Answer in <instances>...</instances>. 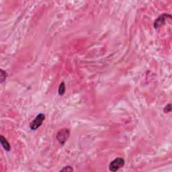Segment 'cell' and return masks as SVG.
<instances>
[{
	"mask_svg": "<svg viewBox=\"0 0 172 172\" xmlns=\"http://www.w3.org/2000/svg\"><path fill=\"white\" fill-rule=\"evenodd\" d=\"M70 136V131L69 129H62L57 132L56 136V139L59 142V143L61 145H64L67 139Z\"/></svg>",
	"mask_w": 172,
	"mask_h": 172,
	"instance_id": "6da1fadb",
	"label": "cell"
},
{
	"mask_svg": "<svg viewBox=\"0 0 172 172\" xmlns=\"http://www.w3.org/2000/svg\"><path fill=\"white\" fill-rule=\"evenodd\" d=\"M125 164V161L122 157H117L114 160L111 161L109 165V170L110 171L115 172L117 171L119 169H121L124 167Z\"/></svg>",
	"mask_w": 172,
	"mask_h": 172,
	"instance_id": "7a4b0ae2",
	"label": "cell"
},
{
	"mask_svg": "<svg viewBox=\"0 0 172 172\" xmlns=\"http://www.w3.org/2000/svg\"><path fill=\"white\" fill-rule=\"evenodd\" d=\"M45 120V114H43V113H40V114H38L37 116L35 117V119H34V120H33V121L30 123V125H29L30 129L32 131H36V130H37L38 128L43 124V122Z\"/></svg>",
	"mask_w": 172,
	"mask_h": 172,
	"instance_id": "3957f363",
	"label": "cell"
},
{
	"mask_svg": "<svg viewBox=\"0 0 172 172\" xmlns=\"http://www.w3.org/2000/svg\"><path fill=\"white\" fill-rule=\"evenodd\" d=\"M168 18L171 19V15H169V14H162V15L161 16H159L158 18L155 20V21L154 28L155 29L160 28V27L163 26V24H165L166 20H168Z\"/></svg>",
	"mask_w": 172,
	"mask_h": 172,
	"instance_id": "277c9868",
	"label": "cell"
},
{
	"mask_svg": "<svg viewBox=\"0 0 172 172\" xmlns=\"http://www.w3.org/2000/svg\"><path fill=\"white\" fill-rule=\"evenodd\" d=\"M0 142H1V145L2 147H3L5 151L9 152L11 150V146L8 141V140L4 137L3 135L0 136Z\"/></svg>",
	"mask_w": 172,
	"mask_h": 172,
	"instance_id": "5b68a950",
	"label": "cell"
},
{
	"mask_svg": "<svg viewBox=\"0 0 172 172\" xmlns=\"http://www.w3.org/2000/svg\"><path fill=\"white\" fill-rule=\"evenodd\" d=\"M66 87H65V84L64 82H61V84L59 85V87L58 89V93L59 95H63L65 93Z\"/></svg>",
	"mask_w": 172,
	"mask_h": 172,
	"instance_id": "8992f818",
	"label": "cell"
},
{
	"mask_svg": "<svg viewBox=\"0 0 172 172\" xmlns=\"http://www.w3.org/2000/svg\"><path fill=\"white\" fill-rule=\"evenodd\" d=\"M8 73L4 69L0 70V80H1V83H3L5 80L6 79V78L8 77Z\"/></svg>",
	"mask_w": 172,
	"mask_h": 172,
	"instance_id": "52a82bcc",
	"label": "cell"
},
{
	"mask_svg": "<svg viewBox=\"0 0 172 172\" xmlns=\"http://www.w3.org/2000/svg\"><path fill=\"white\" fill-rule=\"evenodd\" d=\"M60 171H61V172H71V171H73V169L71 166L67 165V166L64 167L62 169H61Z\"/></svg>",
	"mask_w": 172,
	"mask_h": 172,
	"instance_id": "ba28073f",
	"label": "cell"
},
{
	"mask_svg": "<svg viewBox=\"0 0 172 172\" xmlns=\"http://www.w3.org/2000/svg\"><path fill=\"white\" fill-rule=\"evenodd\" d=\"M172 110V106H171V104H169L168 105H166L165 106L164 109H163V112L165 113V114H168V113L171 112Z\"/></svg>",
	"mask_w": 172,
	"mask_h": 172,
	"instance_id": "9c48e42d",
	"label": "cell"
}]
</instances>
